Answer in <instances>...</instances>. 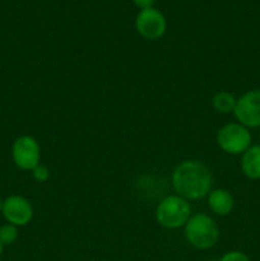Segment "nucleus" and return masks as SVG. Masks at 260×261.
<instances>
[{
  "instance_id": "nucleus-16",
  "label": "nucleus",
  "mask_w": 260,
  "mask_h": 261,
  "mask_svg": "<svg viewBox=\"0 0 260 261\" xmlns=\"http://www.w3.org/2000/svg\"><path fill=\"white\" fill-rule=\"evenodd\" d=\"M2 211H3V200L0 199V213H2Z\"/></svg>"
},
{
  "instance_id": "nucleus-9",
  "label": "nucleus",
  "mask_w": 260,
  "mask_h": 261,
  "mask_svg": "<svg viewBox=\"0 0 260 261\" xmlns=\"http://www.w3.org/2000/svg\"><path fill=\"white\" fill-rule=\"evenodd\" d=\"M209 209L217 216H228L235 206V199L226 189H216L208 194Z\"/></svg>"
},
{
  "instance_id": "nucleus-15",
  "label": "nucleus",
  "mask_w": 260,
  "mask_h": 261,
  "mask_svg": "<svg viewBox=\"0 0 260 261\" xmlns=\"http://www.w3.org/2000/svg\"><path fill=\"white\" fill-rule=\"evenodd\" d=\"M134 4L137 5L140 9H148V8H153V4H154L155 0H133Z\"/></svg>"
},
{
  "instance_id": "nucleus-13",
  "label": "nucleus",
  "mask_w": 260,
  "mask_h": 261,
  "mask_svg": "<svg viewBox=\"0 0 260 261\" xmlns=\"http://www.w3.org/2000/svg\"><path fill=\"white\" fill-rule=\"evenodd\" d=\"M32 176L37 182H45L50 177V170L45 165H37L32 170Z\"/></svg>"
},
{
  "instance_id": "nucleus-14",
  "label": "nucleus",
  "mask_w": 260,
  "mask_h": 261,
  "mask_svg": "<svg viewBox=\"0 0 260 261\" xmlns=\"http://www.w3.org/2000/svg\"><path fill=\"white\" fill-rule=\"evenodd\" d=\"M219 261H250L246 254L241 251H229L224 254Z\"/></svg>"
},
{
  "instance_id": "nucleus-8",
  "label": "nucleus",
  "mask_w": 260,
  "mask_h": 261,
  "mask_svg": "<svg viewBox=\"0 0 260 261\" xmlns=\"http://www.w3.org/2000/svg\"><path fill=\"white\" fill-rule=\"evenodd\" d=\"M3 216L8 223L15 227L27 226L33 218V208L30 201L20 195H10L3 201Z\"/></svg>"
},
{
  "instance_id": "nucleus-3",
  "label": "nucleus",
  "mask_w": 260,
  "mask_h": 261,
  "mask_svg": "<svg viewBox=\"0 0 260 261\" xmlns=\"http://www.w3.org/2000/svg\"><path fill=\"white\" fill-rule=\"evenodd\" d=\"M191 217V205L189 200L180 195H168L160 201L155 209V219L162 227L176 229L185 226Z\"/></svg>"
},
{
  "instance_id": "nucleus-2",
  "label": "nucleus",
  "mask_w": 260,
  "mask_h": 261,
  "mask_svg": "<svg viewBox=\"0 0 260 261\" xmlns=\"http://www.w3.org/2000/svg\"><path fill=\"white\" fill-rule=\"evenodd\" d=\"M185 236L193 247L198 250H208L218 241V226L208 214H194L185 224Z\"/></svg>"
},
{
  "instance_id": "nucleus-4",
  "label": "nucleus",
  "mask_w": 260,
  "mask_h": 261,
  "mask_svg": "<svg viewBox=\"0 0 260 261\" xmlns=\"http://www.w3.org/2000/svg\"><path fill=\"white\" fill-rule=\"evenodd\" d=\"M217 144L227 154H244L251 147V134L240 122H229L217 133Z\"/></svg>"
},
{
  "instance_id": "nucleus-11",
  "label": "nucleus",
  "mask_w": 260,
  "mask_h": 261,
  "mask_svg": "<svg viewBox=\"0 0 260 261\" xmlns=\"http://www.w3.org/2000/svg\"><path fill=\"white\" fill-rule=\"evenodd\" d=\"M237 98L232 93L227 91L217 92L212 98V106L214 107L219 114H229L233 112L235 106H236Z\"/></svg>"
},
{
  "instance_id": "nucleus-7",
  "label": "nucleus",
  "mask_w": 260,
  "mask_h": 261,
  "mask_svg": "<svg viewBox=\"0 0 260 261\" xmlns=\"http://www.w3.org/2000/svg\"><path fill=\"white\" fill-rule=\"evenodd\" d=\"M135 28L143 38L154 41L165 35L167 22H166L165 15L160 10L154 8H148L138 13L135 18Z\"/></svg>"
},
{
  "instance_id": "nucleus-17",
  "label": "nucleus",
  "mask_w": 260,
  "mask_h": 261,
  "mask_svg": "<svg viewBox=\"0 0 260 261\" xmlns=\"http://www.w3.org/2000/svg\"><path fill=\"white\" fill-rule=\"evenodd\" d=\"M3 247H4V246H3V245L0 244V256H2V254H3Z\"/></svg>"
},
{
  "instance_id": "nucleus-5",
  "label": "nucleus",
  "mask_w": 260,
  "mask_h": 261,
  "mask_svg": "<svg viewBox=\"0 0 260 261\" xmlns=\"http://www.w3.org/2000/svg\"><path fill=\"white\" fill-rule=\"evenodd\" d=\"M12 157L13 162L18 168L24 171H32L36 166L40 165V144L31 135H22L13 143Z\"/></svg>"
},
{
  "instance_id": "nucleus-6",
  "label": "nucleus",
  "mask_w": 260,
  "mask_h": 261,
  "mask_svg": "<svg viewBox=\"0 0 260 261\" xmlns=\"http://www.w3.org/2000/svg\"><path fill=\"white\" fill-rule=\"evenodd\" d=\"M237 121L245 127H260V89H254L237 98L233 110Z\"/></svg>"
},
{
  "instance_id": "nucleus-12",
  "label": "nucleus",
  "mask_w": 260,
  "mask_h": 261,
  "mask_svg": "<svg viewBox=\"0 0 260 261\" xmlns=\"http://www.w3.org/2000/svg\"><path fill=\"white\" fill-rule=\"evenodd\" d=\"M18 239V227L10 223H5L0 226V244L3 246H9L14 244Z\"/></svg>"
},
{
  "instance_id": "nucleus-10",
  "label": "nucleus",
  "mask_w": 260,
  "mask_h": 261,
  "mask_svg": "<svg viewBox=\"0 0 260 261\" xmlns=\"http://www.w3.org/2000/svg\"><path fill=\"white\" fill-rule=\"evenodd\" d=\"M242 173L251 180H260V145H252L242 154Z\"/></svg>"
},
{
  "instance_id": "nucleus-1",
  "label": "nucleus",
  "mask_w": 260,
  "mask_h": 261,
  "mask_svg": "<svg viewBox=\"0 0 260 261\" xmlns=\"http://www.w3.org/2000/svg\"><path fill=\"white\" fill-rule=\"evenodd\" d=\"M213 176L204 163L195 160L181 162L172 173V186L186 200H198L212 191Z\"/></svg>"
}]
</instances>
